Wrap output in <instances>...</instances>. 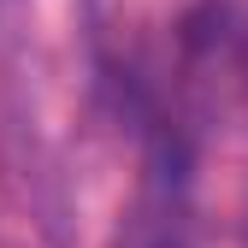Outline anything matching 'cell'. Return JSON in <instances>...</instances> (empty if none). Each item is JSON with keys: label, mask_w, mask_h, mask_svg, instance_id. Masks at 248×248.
<instances>
[]
</instances>
